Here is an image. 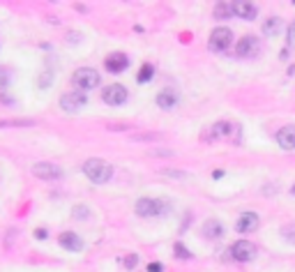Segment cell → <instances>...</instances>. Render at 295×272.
Wrapping results in <instances>:
<instances>
[{"mask_svg":"<svg viewBox=\"0 0 295 272\" xmlns=\"http://www.w3.org/2000/svg\"><path fill=\"white\" fill-rule=\"evenodd\" d=\"M83 173L88 175L90 182L104 184V182H109L111 175H113V166L104 159H88V161H83Z\"/></svg>","mask_w":295,"mask_h":272,"instance_id":"6da1fadb","label":"cell"},{"mask_svg":"<svg viewBox=\"0 0 295 272\" xmlns=\"http://www.w3.org/2000/svg\"><path fill=\"white\" fill-rule=\"evenodd\" d=\"M210 136H212V141H215V138H228V141H233V143H240L242 127H240L238 122H233V120H219V122L212 124Z\"/></svg>","mask_w":295,"mask_h":272,"instance_id":"7a4b0ae2","label":"cell"},{"mask_svg":"<svg viewBox=\"0 0 295 272\" xmlns=\"http://www.w3.org/2000/svg\"><path fill=\"white\" fill-rule=\"evenodd\" d=\"M72 83L78 88V90H92V88H97L101 83V76H99V72L97 69H92V67H81V69H76V72L72 74Z\"/></svg>","mask_w":295,"mask_h":272,"instance_id":"3957f363","label":"cell"},{"mask_svg":"<svg viewBox=\"0 0 295 272\" xmlns=\"http://www.w3.org/2000/svg\"><path fill=\"white\" fill-rule=\"evenodd\" d=\"M256 254H258V247L254 242H249V240H238L235 244H230V256H233L235 261H240V263L254 261Z\"/></svg>","mask_w":295,"mask_h":272,"instance_id":"277c9868","label":"cell"},{"mask_svg":"<svg viewBox=\"0 0 295 272\" xmlns=\"http://www.w3.org/2000/svg\"><path fill=\"white\" fill-rule=\"evenodd\" d=\"M166 203L159 198H138L136 201V215L138 217H159L164 215Z\"/></svg>","mask_w":295,"mask_h":272,"instance_id":"5b68a950","label":"cell"},{"mask_svg":"<svg viewBox=\"0 0 295 272\" xmlns=\"http://www.w3.org/2000/svg\"><path fill=\"white\" fill-rule=\"evenodd\" d=\"M101 101L109 106H122L127 101V88L120 86V83H111L101 90Z\"/></svg>","mask_w":295,"mask_h":272,"instance_id":"8992f818","label":"cell"},{"mask_svg":"<svg viewBox=\"0 0 295 272\" xmlns=\"http://www.w3.org/2000/svg\"><path fill=\"white\" fill-rule=\"evenodd\" d=\"M207 44H210L212 51H224L228 49L230 44H233V32H230V28H215V30L210 32V39H207Z\"/></svg>","mask_w":295,"mask_h":272,"instance_id":"52a82bcc","label":"cell"},{"mask_svg":"<svg viewBox=\"0 0 295 272\" xmlns=\"http://www.w3.org/2000/svg\"><path fill=\"white\" fill-rule=\"evenodd\" d=\"M86 92L81 90H72V92H65L62 97H60V109L67 111V113H76V111H81L83 106H86Z\"/></svg>","mask_w":295,"mask_h":272,"instance_id":"ba28073f","label":"cell"},{"mask_svg":"<svg viewBox=\"0 0 295 272\" xmlns=\"http://www.w3.org/2000/svg\"><path fill=\"white\" fill-rule=\"evenodd\" d=\"M258 53H261V41L254 35L242 37V39L238 41V46H235V55H238V58H256Z\"/></svg>","mask_w":295,"mask_h":272,"instance_id":"9c48e42d","label":"cell"},{"mask_svg":"<svg viewBox=\"0 0 295 272\" xmlns=\"http://www.w3.org/2000/svg\"><path fill=\"white\" fill-rule=\"evenodd\" d=\"M32 175H37L39 180H58L62 178V169L58 164H51V161H37L32 166Z\"/></svg>","mask_w":295,"mask_h":272,"instance_id":"30bf717a","label":"cell"},{"mask_svg":"<svg viewBox=\"0 0 295 272\" xmlns=\"http://www.w3.org/2000/svg\"><path fill=\"white\" fill-rule=\"evenodd\" d=\"M104 65H106V69H109L111 74H120V72L127 69L129 58H127V53H122V51H113V53L106 55Z\"/></svg>","mask_w":295,"mask_h":272,"instance_id":"8fae6325","label":"cell"},{"mask_svg":"<svg viewBox=\"0 0 295 272\" xmlns=\"http://www.w3.org/2000/svg\"><path fill=\"white\" fill-rule=\"evenodd\" d=\"M258 224H261V219H258L256 212H242L240 219L235 221V228H238L240 233H254V231L258 228Z\"/></svg>","mask_w":295,"mask_h":272,"instance_id":"7c38bea8","label":"cell"},{"mask_svg":"<svg viewBox=\"0 0 295 272\" xmlns=\"http://www.w3.org/2000/svg\"><path fill=\"white\" fill-rule=\"evenodd\" d=\"M233 14L244 21H254L258 16V7L254 3H247V0H240V3H233Z\"/></svg>","mask_w":295,"mask_h":272,"instance_id":"4fadbf2b","label":"cell"},{"mask_svg":"<svg viewBox=\"0 0 295 272\" xmlns=\"http://www.w3.org/2000/svg\"><path fill=\"white\" fill-rule=\"evenodd\" d=\"M277 143L284 150H295V124H286L277 132Z\"/></svg>","mask_w":295,"mask_h":272,"instance_id":"5bb4252c","label":"cell"},{"mask_svg":"<svg viewBox=\"0 0 295 272\" xmlns=\"http://www.w3.org/2000/svg\"><path fill=\"white\" fill-rule=\"evenodd\" d=\"M58 242L62 244L67 252H81V249H83V240L78 238L74 231H65V233L58 238Z\"/></svg>","mask_w":295,"mask_h":272,"instance_id":"9a60e30c","label":"cell"},{"mask_svg":"<svg viewBox=\"0 0 295 272\" xmlns=\"http://www.w3.org/2000/svg\"><path fill=\"white\" fill-rule=\"evenodd\" d=\"M175 104H178V90H175V88L159 90V95H157V106H159V109H173Z\"/></svg>","mask_w":295,"mask_h":272,"instance_id":"2e32d148","label":"cell"},{"mask_svg":"<svg viewBox=\"0 0 295 272\" xmlns=\"http://www.w3.org/2000/svg\"><path fill=\"white\" fill-rule=\"evenodd\" d=\"M203 235H205V238H210V240L221 238V235H224V224H221V221H217V219H207L205 224H203Z\"/></svg>","mask_w":295,"mask_h":272,"instance_id":"e0dca14e","label":"cell"},{"mask_svg":"<svg viewBox=\"0 0 295 272\" xmlns=\"http://www.w3.org/2000/svg\"><path fill=\"white\" fill-rule=\"evenodd\" d=\"M281 28H284V21H281L279 16H270L265 23H263V35L265 37H275L281 32Z\"/></svg>","mask_w":295,"mask_h":272,"instance_id":"ac0fdd59","label":"cell"},{"mask_svg":"<svg viewBox=\"0 0 295 272\" xmlns=\"http://www.w3.org/2000/svg\"><path fill=\"white\" fill-rule=\"evenodd\" d=\"M152 76H155V65L145 62L141 69H138L136 81H138V83H148V81H152Z\"/></svg>","mask_w":295,"mask_h":272,"instance_id":"d6986e66","label":"cell"},{"mask_svg":"<svg viewBox=\"0 0 295 272\" xmlns=\"http://www.w3.org/2000/svg\"><path fill=\"white\" fill-rule=\"evenodd\" d=\"M228 16H235L233 14V3H219L215 7V18H228Z\"/></svg>","mask_w":295,"mask_h":272,"instance_id":"ffe728a7","label":"cell"},{"mask_svg":"<svg viewBox=\"0 0 295 272\" xmlns=\"http://www.w3.org/2000/svg\"><path fill=\"white\" fill-rule=\"evenodd\" d=\"M51 83H53V72H41L39 78H37V86L41 88V90H46V88H51Z\"/></svg>","mask_w":295,"mask_h":272,"instance_id":"44dd1931","label":"cell"},{"mask_svg":"<svg viewBox=\"0 0 295 272\" xmlns=\"http://www.w3.org/2000/svg\"><path fill=\"white\" fill-rule=\"evenodd\" d=\"M286 39H288V49H295V21L286 30Z\"/></svg>","mask_w":295,"mask_h":272,"instance_id":"7402d4cb","label":"cell"},{"mask_svg":"<svg viewBox=\"0 0 295 272\" xmlns=\"http://www.w3.org/2000/svg\"><path fill=\"white\" fill-rule=\"evenodd\" d=\"M175 256L178 258H192V254L187 252V247H184V244H180V242H175Z\"/></svg>","mask_w":295,"mask_h":272,"instance_id":"603a6c76","label":"cell"},{"mask_svg":"<svg viewBox=\"0 0 295 272\" xmlns=\"http://www.w3.org/2000/svg\"><path fill=\"white\" fill-rule=\"evenodd\" d=\"M122 263H124V267H127V270H132V267L138 263V256H136V254H129V256L122 258Z\"/></svg>","mask_w":295,"mask_h":272,"instance_id":"cb8c5ba5","label":"cell"},{"mask_svg":"<svg viewBox=\"0 0 295 272\" xmlns=\"http://www.w3.org/2000/svg\"><path fill=\"white\" fill-rule=\"evenodd\" d=\"M9 86V72L5 67H0V90Z\"/></svg>","mask_w":295,"mask_h":272,"instance_id":"d4e9b609","label":"cell"},{"mask_svg":"<svg viewBox=\"0 0 295 272\" xmlns=\"http://www.w3.org/2000/svg\"><path fill=\"white\" fill-rule=\"evenodd\" d=\"M74 217H76V219H86V217H88V207L86 205H76V207H74Z\"/></svg>","mask_w":295,"mask_h":272,"instance_id":"484cf974","label":"cell"},{"mask_svg":"<svg viewBox=\"0 0 295 272\" xmlns=\"http://www.w3.org/2000/svg\"><path fill=\"white\" fill-rule=\"evenodd\" d=\"M148 272H161V263H148V267H145Z\"/></svg>","mask_w":295,"mask_h":272,"instance_id":"4316f807","label":"cell"},{"mask_svg":"<svg viewBox=\"0 0 295 272\" xmlns=\"http://www.w3.org/2000/svg\"><path fill=\"white\" fill-rule=\"evenodd\" d=\"M46 235H49V231H46V228H37V231H35V238H37V240H44Z\"/></svg>","mask_w":295,"mask_h":272,"instance_id":"83f0119b","label":"cell"},{"mask_svg":"<svg viewBox=\"0 0 295 272\" xmlns=\"http://www.w3.org/2000/svg\"><path fill=\"white\" fill-rule=\"evenodd\" d=\"M164 175H171V178H184L187 173H180V171H164Z\"/></svg>","mask_w":295,"mask_h":272,"instance_id":"f1b7e54d","label":"cell"},{"mask_svg":"<svg viewBox=\"0 0 295 272\" xmlns=\"http://www.w3.org/2000/svg\"><path fill=\"white\" fill-rule=\"evenodd\" d=\"M212 178H215V180L224 178V171H219V169H217V171H215V173H212Z\"/></svg>","mask_w":295,"mask_h":272,"instance_id":"f546056e","label":"cell"},{"mask_svg":"<svg viewBox=\"0 0 295 272\" xmlns=\"http://www.w3.org/2000/svg\"><path fill=\"white\" fill-rule=\"evenodd\" d=\"M290 194H295V184H293V187H290Z\"/></svg>","mask_w":295,"mask_h":272,"instance_id":"4dcf8cb0","label":"cell"}]
</instances>
